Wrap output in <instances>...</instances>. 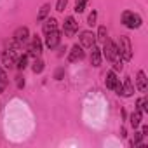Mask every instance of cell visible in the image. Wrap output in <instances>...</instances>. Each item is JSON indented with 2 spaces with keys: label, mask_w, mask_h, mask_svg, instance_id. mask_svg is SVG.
Returning <instances> with one entry per match:
<instances>
[{
  "label": "cell",
  "mask_w": 148,
  "mask_h": 148,
  "mask_svg": "<svg viewBox=\"0 0 148 148\" xmlns=\"http://www.w3.org/2000/svg\"><path fill=\"white\" fill-rule=\"evenodd\" d=\"M103 56L113 64V68L115 70H122V56H120V52H119V47L110 40V38H106L105 42H103Z\"/></svg>",
  "instance_id": "1"
},
{
  "label": "cell",
  "mask_w": 148,
  "mask_h": 148,
  "mask_svg": "<svg viewBox=\"0 0 148 148\" xmlns=\"http://www.w3.org/2000/svg\"><path fill=\"white\" fill-rule=\"evenodd\" d=\"M18 45L12 42V47H7V49H4L2 51V63H4V66L5 68H14L16 66V61H18Z\"/></svg>",
  "instance_id": "2"
},
{
  "label": "cell",
  "mask_w": 148,
  "mask_h": 148,
  "mask_svg": "<svg viewBox=\"0 0 148 148\" xmlns=\"http://www.w3.org/2000/svg\"><path fill=\"white\" fill-rule=\"evenodd\" d=\"M122 23H124L125 28H129V30H136V28L141 26L143 19H141L139 14H134V12H131V11H124V12H122Z\"/></svg>",
  "instance_id": "3"
},
{
  "label": "cell",
  "mask_w": 148,
  "mask_h": 148,
  "mask_svg": "<svg viewBox=\"0 0 148 148\" xmlns=\"http://www.w3.org/2000/svg\"><path fill=\"white\" fill-rule=\"evenodd\" d=\"M117 47H119V52H120L124 61H131L132 59V45H131V40L127 37H120Z\"/></svg>",
  "instance_id": "4"
},
{
  "label": "cell",
  "mask_w": 148,
  "mask_h": 148,
  "mask_svg": "<svg viewBox=\"0 0 148 148\" xmlns=\"http://www.w3.org/2000/svg\"><path fill=\"white\" fill-rule=\"evenodd\" d=\"M28 38H30V32H28L26 26H19V28L14 32V35H12V42H14L18 47H23V45L28 42Z\"/></svg>",
  "instance_id": "5"
},
{
  "label": "cell",
  "mask_w": 148,
  "mask_h": 148,
  "mask_svg": "<svg viewBox=\"0 0 148 148\" xmlns=\"http://www.w3.org/2000/svg\"><path fill=\"white\" fill-rule=\"evenodd\" d=\"M42 54V40L35 35L32 38V44L28 45V56H33V58H40Z\"/></svg>",
  "instance_id": "6"
},
{
  "label": "cell",
  "mask_w": 148,
  "mask_h": 148,
  "mask_svg": "<svg viewBox=\"0 0 148 148\" xmlns=\"http://www.w3.org/2000/svg\"><path fill=\"white\" fill-rule=\"evenodd\" d=\"M63 30H64V33H66L68 37H73V35H75V32L79 30V23L75 21V18L68 16V18L64 19V23H63Z\"/></svg>",
  "instance_id": "7"
},
{
  "label": "cell",
  "mask_w": 148,
  "mask_h": 148,
  "mask_svg": "<svg viewBox=\"0 0 148 148\" xmlns=\"http://www.w3.org/2000/svg\"><path fill=\"white\" fill-rule=\"evenodd\" d=\"M59 40H61V33L58 30H54L51 33H45V45L49 49H56L59 45Z\"/></svg>",
  "instance_id": "8"
},
{
  "label": "cell",
  "mask_w": 148,
  "mask_h": 148,
  "mask_svg": "<svg viewBox=\"0 0 148 148\" xmlns=\"http://www.w3.org/2000/svg\"><path fill=\"white\" fill-rule=\"evenodd\" d=\"M79 38H80V45L86 47V49H91L96 44V35L92 32H82Z\"/></svg>",
  "instance_id": "9"
},
{
  "label": "cell",
  "mask_w": 148,
  "mask_h": 148,
  "mask_svg": "<svg viewBox=\"0 0 148 148\" xmlns=\"http://www.w3.org/2000/svg\"><path fill=\"white\" fill-rule=\"evenodd\" d=\"M84 58V47L82 45H73L70 54H68V61L70 63H75V61H80Z\"/></svg>",
  "instance_id": "10"
},
{
  "label": "cell",
  "mask_w": 148,
  "mask_h": 148,
  "mask_svg": "<svg viewBox=\"0 0 148 148\" xmlns=\"http://www.w3.org/2000/svg\"><path fill=\"white\" fill-rule=\"evenodd\" d=\"M120 94H122V96H125V98H129V96H132V94H134V86H132V80H131V77H125V79H124Z\"/></svg>",
  "instance_id": "11"
},
{
  "label": "cell",
  "mask_w": 148,
  "mask_h": 148,
  "mask_svg": "<svg viewBox=\"0 0 148 148\" xmlns=\"http://www.w3.org/2000/svg\"><path fill=\"white\" fill-rule=\"evenodd\" d=\"M91 49H92V51H91V64H92V66H99V64H101V51L98 49L96 44H94Z\"/></svg>",
  "instance_id": "12"
},
{
  "label": "cell",
  "mask_w": 148,
  "mask_h": 148,
  "mask_svg": "<svg viewBox=\"0 0 148 148\" xmlns=\"http://www.w3.org/2000/svg\"><path fill=\"white\" fill-rule=\"evenodd\" d=\"M136 86H138V89L141 91V92H145L146 91V87H148V80H146V75L143 71H138V77H136Z\"/></svg>",
  "instance_id": "13"
},
{
  "label": "cell",
  "mask_w": 148,
  "mask_h": 148,
  "mask_svg": "<svg viewBox=\"0 0 148 148\" xmlns=\"http://www.w3.org/2000/svg\"><path fill=\"white\" fill-rule=\"evenodd\" d=\"M54 30H58V21L54 18H47L44 23V33H51Z\"/></svg>",
  "instance_id": "14"
},
{
  "label": "cell",
  "mask_w": 148,
  "mask_h": 148,
  "mask_svg": "<svg viewBox=\"0 0 148 148\" xmlns=\"http://www.w3.org/2000/svg\"><path fill=\"white\" fill-rule=\"evenodd\" d=\"M117 82H119V79H117V75H115V71H108V73H106V79H105L106 87H108V89H113V87L117 86Z\"/></svg>",
  "instance_id": "15"
},
{
  "label": "cell",
  "mask_w": 148,
  "mask_h": 148,
  "mask_svg": "<svg viewBox=\"0 0 148 148\" xmlns=\"http://www.w3.org/2000/svg\"><path fill=\"white\" fill-rule=\"evenodd\" d=\"M49 11H51V5H49V4H44V5L40 7V11H38V14H37V21H44V19L47 18V14H49Z\"/></svg>",
  "instance_id": "16"
},
{
  "label": "cell",
  "mask_w": 148,
  "mask_h": 148,
  "mask_svg": "<svg viewBox=\"0 0 148 148\" xmlns=\"http://www.w3.org/2000/svg\"><path fill=\"white\" fill-rule=\"evenodd\" d=\"M141 117H143V113L141 112H134V113H131V125L134 127V129H138V125L141 124Z\"/></svg>",
  "instance_id": "17"
},
{
  "label": "cell",
  "mask_w": 148,
  "mask_h": 148,
  "mask_svg": "<svg viewBox=\"0 0 148 148\" xmlns=\"http://www.w3.org/2000/svg\"><path fill=\"white\" fill-rule=\"evenodd\" d=\"M7 73L2 70V68H0V92H4L5 91V87H7Z\"/></svg>",
  "instance_id": "18"
},
{
  "label": "cell",
  "mask_w": 148,
  "mask_h": 148,
  "mask_svg": "<svg viewBox=\"0 0 148 148\" xmlns=\"http://www.w3.org/2000/svg\"><path fill=\"white\" fill-rule=\"evenodd\" d=\"M106 38H108V32H106V26H99V30H98V35H96V40L103 44Z\"/></svg>",
  "instance_id": "19"
},
{
  "label": "cell",
  "mask_w": 148,
  "mask_h": 148,
  "mask_svg": "<svg viewBox=\"0 0 148 148\" xmlns=\"http://www.w3.org/2000/svg\"><path fill=\"white\" fill-rule=\"evenodd\" d=\"M146 105H148V99H146V98H139V99L136 101V110L143 113V112H146V110H148V106H146Z\"/></svg>",
  "instance_id": "20"
},
{
  "label": "cell",
  "mask_w": 148,
  "mask_h": 148,
  "mask_svg": "<svg viewBox=\"0 0 148 148\" xmlns=\"http://www.w3.org/2000/svg\"><path fill=\"white\" fill-rule=\"evenodd\" d=\"M26 64H28V56H19L18 61H16V68L18 70H25Z\"/></svg>",
  "instance_id": "21"
},
{
  "label": "cell",
  "mask_w": 148,
  "mask_h": 148,
  "mask_svg": "<svg viewBox=\"0 0 148 148\" xmlns=\"http://www.w3.org/2000/svg\"><path fill=\"white\" fill-rule=\"evenodd\" d=\"M32 70H33L35 73H40V71L44 70V61H42L40 58H35V63H33V66H32Z\"/></svg>",
  "instance_id": "22"
},
{
  "label": "cell",
  "mask_w": 148,
  "mask_h": 148,
  "mask_svg": "<svg viewBox=\"0 0 148 148\" xmlns=\"http://www.w3.org/2000/svg\"><path fill=\"white\" fill-rule=\"evenodd\" d=\"M89 2V0H77L75 2V12H84V9H86V4Z\"/></svg>",
  "instance_id": "23"
},
{
  "label": "cell",
  "mask_w": 148,
  "mask_h": 148,
  "mask_svg": "<svg viewBox=\"0 0 148 148\" xmlns=\"http://www.w3.org/2000/svg\"><path fill=\"white\" fill-rule=\"evenodd\" d=\"M96 19H98V12H96V11H92V12L89 14V18H87V25L94 26V25H96Z\"/></svg>",
  "instance_id": "24"
},
{
  "label": "cell",
  "mask_w": 148,
  "mask_h": 148,
  "mask_svg": "<svg viewBox=\"0 0 148 148\" xmlns=\"http://www.w3.org/2000/svg\"><path fill=\"white\" fill-rule=\"evenodd\" d=\"M66 4H68V0H58V4H56V11H58V12H63V11H64V7H66Z\"/></svg>",
  "instance_id": "25"
},
{
  "label": "cell",
  "mask_w": 148,
  "mask_h": 148,
  "mask_svg": "<svg viewBox=\"0 0 148 148\" xmlns=\"http://www.w3.org/2000/svg\"><path fill=\"white\" fill-rule=\"evenodd\" d=\"M23 86H25V80H23V77H18V87L21 89Z\"/></svg>",
  "instance_id": "26"
}]
</instances>
